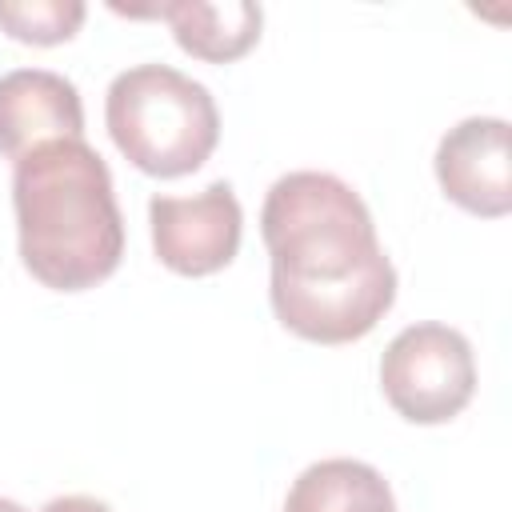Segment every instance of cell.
<instances>
[{
  "mask_svg": "<svg viewBox=\"0 0 512 512\" xmlns=\"http://www.w3.org/2000/svg\"><path fill=\"white\" fill-rule=\"evenodd\" d=\"M0 512H28V508H20L16 500H8V496H0Z\"/></svg>",
  "mask_w": 512,
  "mask_h": 512,
  "instance_id": "7c38bea8",
  "label": "cell"
},
{
  "mask_svg": "<svg viewBox=\"0 0 512 512\" xmlns=\"http://www.w3.org/2000/svg\"><path fill=\"white\" fill-rule=\"evenodd\" d=\"M148 224L156 260L176 276H212L228 268L244 236L240 200L224 180L196 196H152Z\"/></svg>",
  "mask_w": 512,
  "mask_h": 512,
  "instance_id": "5b68a950",
  "label": "cell"
},
{
  "mask_svg": "<svg viewBox=\"0 0 512 512\" xmlns=\"http://www.w3.org/2000/svg\"><path fill=\"white\" fill-rule=\"evenodd\" d=\"M84 140V104L68 76L48 68H16L0 76V156L12 164L28 152Z\"/></svg>",
  "mask_w": 512,
  "mask_h": 512,
  "instance_id": "52a82bcc",
  "label": "cell"
},
{
  "mask_svg": "<svg viewBox=\"0 0 512 512\" xmlns=\"http://www.w3.org/2000/svg\"><path fill=\"white\" fill-rule=\"evenodd\" d=\"M40 512H112V508L104 500H96V496H56Z\"/></svg>",
  "mask_w": 512,
  "mask_h": 512,
  "instance_id": "8fae6325",
  "label": "cell"
},
{
  "mask_svg": "<svg viewBox=\"0 0 512 512\" xmlns=\"http://www.w3.org/2000/svg\"><path fill=\"white\" fill-rule=\"evenodd\" d=\"M20 264L52 292L108 280L124 256L112 172L88 140H56L12 164Z\"/></svg>",
  "mask_w": 512,
  "mask_h": 512,
  "instance_id": "7a4b0ae2",
  "label": "cell"
},
{
  "mask_svg": "<svg viewBox=\"0 0 512 512\" xmlns=\"http://www.w3.org/2000/svg\"><path fill=\"white\" fill-rule=\"evenodd\" d=\"M104 124L120 156L160 180L204 168L220 140L212 92L168 64L120 72L104 96Z\"/></svg>",
  "mask_w": 512,
  "mask_h": 512,
  "instance_id": "3957f363",
  "label": "cell"
},
{
  "mask_svg": "<svg viewBox=\"0 0 512 512\" xmlns=\"http://www.w3.org/2000/svg\"><path fill=\"white\" fill-rule=\"evenodd\" d=\"M268 300L276 320L312 344L364 340L396 304V268L368 204L332 172L280 176L260 208Z\"/></svg>",
  "mask_w": 512,
  "mask_h": 512,
  "instance_id": "6da1fadb",
  "label": "cell"
},
{
  "mask_svg": "<svg viewBox=\"0 0 512 512\" xmlns=\"http://www.w3.org/2000/svg\"><path fill=\"white\" fill-rule=\"evenodd\" d=\"M156 20L172 28V40L188 56L204 64H232L256 48L264 12L260 4L248 0H224V4L172 0V4H156Z\"/></svg>",
  "mask_w": 512,
  "mask_h": 512,
  "instance_id": "ba28073f",
  "label": "cell"
},
{
  "mask_svg": "<svg viewBox=\"0 0 512 512\" xmlns=\"http://www.w3.org/2000/svg\"><path fill=\"white\" fill-rule=\"evenodd\" d=\"M436 180L444 196L484 220L512 212V132L500 116H468L436 144Z\"/></svg>",
  "mask_w": 512,
  "mask_h": 512,
  "instance_id": "8992f818",
  "label": "cell"
},
{
  "mask_svg": "<svg viewBox=\"0 0 512 512\" xmlns=\"http://www.w3.org/2000/svg\"><path fill=\"white\" fill-rule=\"evenodd\" d=\"M380 388L408 424H448L476 392V356L448 324H408L380 356Z\"/></svg>",
  "mask_w": 512,
  "mask_h": 512,
  "instance_id": "277c9868",
  "label": "cell"
},
{
  "mask_svg": "<svg viewBox=\"0 0 512 512\" xmlns=\"http://www.w3.org/2000/svg\"><path fill=\"white\" fill-rule=\"evenodd\" d=\"M284 512H400V508L388 480L372 464L332 456L308 464L292 480L284 496Z\"/></svg>",
  "mask_w": 512,
  "mask_h": 512,
  "instance_id": "9c48e42d",
  "label": "cell"
},
{
  "mask_svg": "<svg viewBox=\"0 0 512 512\" xmlns=\"http://www.w3.org/2000/svg\"><path fill=\"white\" fill-rule=\"evenodd\" d=\"M84 16L88 8L80 0H0V32L36 48L72 40Z\"/></svg>",
  "mask_w": 512,
  "mask_h": 512,
  "instance_id": "30bf717a",
  "label": "cell"
}]
</instances>
